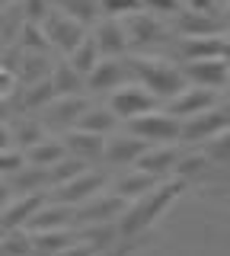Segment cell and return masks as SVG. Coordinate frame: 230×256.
Listing matches in <instances>:
<instances>
[{
    "mask_svg": "<svg viewBox=\"0 0 230 256\" xmlns=\"http://www.w3.org/2000/svg\"><path fill=\"white\" fill-rule=\"evenodd\" d=\"M128 68L141 77L144 90L150 96H157V100H160V96L173 100L179 90H186V77H182V70L173 68V64H166V61H157V58H131Z\"/></svg>",
    "mask_w": 230,
    "mask_h": 256,
    "instance_id": "cell-1",
    "label": "cell"
},
{
    "mask_svg": "<svg viewBox=\"0 0 230 256\" xmlns=\"http://www.w3.org/2000/svg\"><path fill=\"white\" fill-rule=\"evenodd\" d=\"M131 134L144 144H166L176 141L179 134V118L166 116V112H147V116L131 118Z\"/></svg>",
    "mask_w": 230,
    "mask_h": 256,
    "instance_id": "cell-2",
    "label": "cell"
},
{
    "mask_svg": "<svg viewBox=\"0 0 230 256\" xmlns=\"http://www.w3.org/2000/svg\"><path fill=\"white\" fill-rule=\"evenodd\" d=\"M112 116L115 118H138V116H147V112L157 109V96H150L144 86H118L112 93Z\"/></svg>",
    "mask_w": 230,
    "mask_h": 256,
    "instance_id": "cell-3",
    "label": "cell"
},
{
    "mask_svg": "<svg viewBox=\"0 0 230 256\" xmlns=\"http://www.w3.org/2000/svg\"><path fill=\"white\" fill-rule=\"evenodd\" d=\"M227 128V116L224 109H205L198 116H189L186 122L179 125L176 141H208L214 134H221Z\"/></svg>",
    "mask_w": 230,
    "mask_h": 256,
    "instance_id": "cell-4",
    "label": "cell"
},
{
    "mask_svg": "<svg viewBox=\"0 0 230 256\" xmlns=\"http://www.w3.org/2000/svg\"><path fill=\"white\" fill-rule=\"evenodd\" d=\"M42 32H45V42H51L54 48H61L67 54L83 42V26L77 20H70V16H48Z\"/></svg>",
    "mask_w": 230,
    "mask_h": 256,
    "instance_id": "cell-5",
    "label": "cell"
},
{
    "mask_svg": "<svg viewBox=\"0 0 230 256\" xmlns=\"http://www.w3.org/2000/svg\"><path fill=\"white\" fill-rule=\"evenodd\" d=\"M205 109H214V93L205 90V86H195V90H179L173 96L170 106H166V116L189 118V116H198V112H205Z\"/></svg>",
    "mask_w": 230,
    "mask_h": 256,
    "instance_id": "cell-6",
    "label": "cell"
},
{
    "mask_svg": "<svg viewBox=\"0 0 230 256\" xmlns=\"http://www.w3.org/2000/svg\"><path fill=\"white\" fill-rule=\"evenodd\" d=\"M182 77L195 80L198 86H205V90H211V86H221L227 77V61L224 58H202V61H189L186 70H182Z\"/></svg>",
    "mask_w": 230,
    "mask_h": 256,
    "instance_id": "cell-7",
    "label": "cell"
},
{
    "mask_svg": "<svg viewBox=\"0 0 230 256\" xmlns=\"http://www.w3.org/2000/svg\"><path fill=\"white\" fill-rule=\"evenodd\" d=\"M102 186V176L99 173H86V176H74V180L67 182H58V192H54V198L58 202H86V198H93Z\"/></svg>",
    "mask_w": 230,
    "mask_h": 256,
    "instance_id": "cell-8",
    "label": "cell"
},
{
    "mask_svg": "<svg viewBox=\"0 0 230 256\" xmlns=\"http://www.w3.org/2000/svg\"><path fill=\"white\" fill-rule=\"evenodd\" d=\"M125 29V42H128L131 48H144V45H154L157 38H163V26L154 20V16H131L128 26Z\"/></svg>",
    "mask_w": 230,
    "mask_h": 256,
    "instance_id": "cell-9",
    "label": "cell"
},
{
    "mask_svg": "<svg viewBox=\"0 0 230 256\" xmlns=\"http://www.w3.org/2000/svg\"><path fill=\"white\" fill-rule=\"evenodd\" d=\"M93 45H96V52H99V54H106V58H112V54H122L125 48H128V42H125V29H122V22H115V20L99 22Z\"/></svg>",
    "mask_w": 230,
    "mask_h": 256,
    "instance_id": "cell-10",
    "label": "cell"
},
{
    "mask_svg": "<svg viewBox=\"0 0 230 256\" xmlns=\"http://www.w3.org/2000/svg\"><path fill=\"white\" fill-rule=\"evenodd\" d=\"M147 150V144L141 138H128V134H118V138H112L109 144H102V157L112 160V164H128V160H138L141 154Z\"/></svg>",
    "mask_w": 230,
    "mask_h": 256,
    "instance_id": "cell-11",
    "label": "cell"
},
{
    "mask_svg": "<svg viewBox=\"0 0 230 256\" xmlns=\"http://www.w3.org/2000/svg\"><path fill=\"white\" fill-rule=\"evenodd\" d=\"M125 74H128V68H125L122 61H102L86 74L90 77L86 84H90L93 90H118V86L125 84Z\"/></svg>",
    "mask_w": 230,
    "mask_h": 256,
    "instance_id": "cell-12",
    "label": "cell"
},
{
    "mask_svg": "<svg viewBox=\"0 0 230 256\" xmlns=\"http://www.w3.org/2000/svg\"><path fill=\"white\" fill-rule=\"evenodd\" d=\"M102 134H90L80 128H70V134L64 138V150H74V157H102Z\"/></svg>",
    "mask_w": 230,
    "mask_h": 256,
    "instance_id": "cell-13",
    "label": "cell"
},
{
    "mask_svg": "<svg viewBox=\"0 0 230 256\" xmlns=\"http://www.w3.org/2000/svg\"><path fill=\"white\" fill-rule=\"evenodd\" d=\"M90 205H83V208H77V212H70V218H80V221H99V218H109V214H115V212H122L125 208V198H118V196H112V198H86Z\"/></svg>",
    "mask_w": 230,
    "mask_h": 256,
    "instance_id": "cell-14",
    "label": "cell"
},
{
    "mask_svg": "<svg viewBox=\"0 0 230 256\" xmlns=\"http://www.w3.org/2000/svg\"><path fill=\"white\" fill-rule=\"evenodd\" d=\"M224 52H227V42H224V38H205V36H198V38H189V42L182 45V54H186L189 61L224 58Z\"/></svg>",
    "mask_w": 230,
    "mask_h": 256,
    "instance_id": "cell-15",
    "label": "cell"
},
{
    "mask_svg": "<svg viewBox=\"0 0 230 256\" xmlns=\"http://www.w3.org/2000/svg\"><path fill=\"white\" fill-rule=\"evenodd\" d=\"M176 160H179V154L173 148H160V150H144V154L138 157V166L144 173L163 176V173H170L173 166H176Z\"/></svg>",
    "mask_w": 230,
    "mask_h": 256,
    "instance_id": "cell-16",
    "label": "cell"
},
{
    "mask_svg": "<svg viewBox=\"0 0 230 256\" xmlns=\"http://www.w3.org/2000/svg\"><path fill=\"white\" fill-rule=\"evenodd\" d=\"M61 157H67V150H64V144L61 141H38V144H32V148L26 150V157L22 160H29L32 166H54Z\"/></svg>",
    "mask_w": 230,
    "mask_h": 256,
    "instance_id": "cell-17",
    "label": "cell"
},
{
    "mask_svg": "<svg viewBox=\"0 0 230 256\" xmlns=\"http://www.w3.org/2000/svg\"><path fill=\"white\" fill-rule=\"evenodd\" d=\"M83 112H86V100H61V102H51L48 106V122L70 128V125H77V118Z\"/></svg>",
    "mask_w": 230,
    "mask_h": 256,
    "instance_id": "cell-18",
    "label": "cell"
},
{
    "mask_svg": "<svg viewBox=\"0 0 230 256\" xmlns=\"http://www.w3.org/2000/svg\"><path fill=\"white\" fill-rule=\"evenodd\" d=\"M118 118L112 116V109H86L80 118H77L74 128H80V132H90V134H102L109 132V128H115Z\"/></svg>",
    "mask_w": 230,
    "mask_h": 256,
    "instance_id": "cell-19",
    "label": "cell"
},
{
    "mask_svg": "<svg viewBox=\"0 0 230 256\" xmlns=\"http://www.w3.org/2000/svg\"><path fill=\"white\" fill-rule=\"evenodd\" d=\"M58 6L61 13L77 20L80 26H86V22H93L99 16V0H58Z\"/></svg>",
    "mask_w": 230,
    "mask_h": 256,
    "instance_id": "cell-20",
    "label": "cell"
},
{
    "mask_svg": "<svg viewBox=\"0 0 230 256\" xmlns=\"http://www.w3.org/2000/svg\"><path fill=\"white\" fill-rule=\"evenodd\" d=\"M96 64H99V52H96V45H93V38H83V42L70 52V68H74L77 74H90Z\"/></svg>",
    "mask_w": 230,
    "mask_h": 256,
    "instance_id": "cell-21",
    "label": "cell"
},
{
    "mask_svg": "<svg viewBox=\"0 0 230 256\" xmlns=\"http://www.w3.org/2000/svg\"><path fill=\"white\" fill-rule=\"evenodd\" d=\"M157 186H160V176H154V173H134L131 180H122L118 182V192L122 196H128V198H134V196H147V192H154Z\"/></svg>",
    "mask_w": 230,
    "mask_h": 256,
    "instance_id": "cell-22",
    "label": "cell"
},
{
    "mask_svg": "<svg viewBox=\"0 0 230 256\" xmlns=\"http://www.w3.org/2000/svg\"><path fill=\"white\" fill-rule=\"evenodd\" d=\"M179 32H189L192 38H198V36H214V32H221V26H218V22H211L205 13H182Z\"/></svg>",
    "mask_w": 230,
    "mask_h": 256,
    "instance_id": "cell-23",
    "label": "cell"
},
{
    "mask_svg": "<svg viewBox=\"0 0 230 256\" xmlns=\"http://www.w3.org/2000/svg\"><path fill=\"white\" fill-rule=\"evenodd\" d=\"M138 6H141V0H99V13H106V16L134 13Z\"/></svg>",
    "mask_w": 230,
    "mask_h": 256,
    "instance_id": "cell-24",
    "label": "cell"
},
{
    "mask_svg": "<svg viewBox=\"0 0 230 256\" xmlns=\"http://www.w3.org/2000/svg\"><path fill=\"white\" fill-rule=\"evenodd\" d=\"M166 198H170V189H166V192H160V196L154 198V212H160V205L166 202ZM147 205H150V198H147ZM147 218H150V208H131V221L144 224Z\"/></svg>",
    "mask_w": 230,
    "mask_h": 256,
    "instance_id": "cell-25",
    "label": "cell"
},
{
    "mask_svg": "<svg viewBox=\"0 0 230 256\" xmlns=\"http://www.w3.org/2000/svg\"><path fill=\"white\" fill-rule=\"evenodd\" d=\"M45 13H48V4H45V0H22V16H29L32 22H38Z\"/></svg>",
    "mask_w": 230,
    "mask_h": 256,
    "instance_id": "cell-26",
    "label": "cell"
},
{
    "mask_svg": "<svg viewBox=\"0 0 230 256\" xmlns=\"http://www.w3.org/2000/svg\"><path fill=\"white\" fill-rule=\"evenodd\" d=\"M16 138L26 144V150L32 148V144H38V141H45V134H42V128L38 125H22V132H16Z\"/></svg>",
    "mask_w": 230,
    "mask_h": 256,
    "instance_id": "cell-27",
    "label": "cell"
},
{
    "mask_svg": "<svg viewBox=\"0 0 230 256\" xmlns=\"http://www.w3.org/2000/svg\"><path fill=\"white\" fill-rule=\"evenodd\" d=\"M13 86H16V74L13 70H0V100H10V93H13Z\"/></svg>",
    "mask_w": 230,
    "mask_h": 256,
    "instance_id": "cell-28",
    "label": "cell"
},
{
    "mask_svg": "<svg viewBox=\"0 0 230 256\" xmlns=\"http://www.w3.org/2000/svg\"><path fill=\"white\" fill-rule=\"evenodd\" d=\"M141 4H147V6H157V10H176V0H141Z\"/></svg>",
    "mask_w": 230,
    "mask_h": 256,
    "instance_id": "cell-29",
    "label": "cell"
},
{
    "mask_svg": "<svg viewBox=\"0 0 230 256\" xmlns=\"http://www.w3.org/2000/svg\"><path fill=\"white\" fill-rule=\"evenodd\" d=\"M6 141H10V138H6V132H3V128H0V148H3Z\"/></svg>",
    "mask_w": 230,
    "mask_h": 256,
    "instance_id": "cell-30",
    "label": "cell"
},
{
    "mask_svg": "<svg viewBox=\"0 0 230 256\" xmlns=\"http://www.w3.org/2000/svg\"><path fill=\"white\" fill-rule=\"evenodd\" d=\"M6 4H13V0H0V6H6Z\"/></svg>",
    "mask_w": 230,
    "mask_h": 256,
    "instance_id": "cell-31",
    "label": "cell"
}]
</instances>
